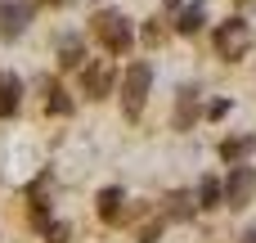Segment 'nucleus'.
Segmentation results:
<instances>
[{
  "mask_svg": "<svg viewBox=\"0 0 256 243\" xmlns=\"http://www.w3.org/2000/svg\"><path fill=\"white\" fill-rule=\"evenodd\" d=\"M162 212H166L171 221H189V216L198 212V198H194V194H184V189H171V194L162 198Z\"/></svg>",
  "mask_w": 256,
  "mask_h": 243,
  "instance_id": "6",
  "label": "nucleus"
},
{
  "mask_svg": "<svg viewBox=\"0 0 256 243\" xmlns=\"http://www.w3.org/2000/svg\"><path fill=\"white\" fill-rule=\"evenodd\" d=\"M162 23H166V18H153V23L144 27V41H148V45H162Z\"/></svg>",
  "mask_w": 256,
  "mask_h": 243,
  "instance_id": "16",
  "label": "nucleus"
},
{
  "mask_svg": "<svg viewBox=\"0 0 256 243\" xmlns=\"http://www.w3.org/2000/svg\"><path fill=\"white\" fill-rule=\"evenodd\" d=\"M148 86H153V68H148L144 59L130 63V68H126V81H122V108H126V117H140V113H144Z\"/></svg>",
  "mask_w": 256,
  "mask_h": 243,
  "instance_id": "2",
  "label": "nucleus"
},
{
  "mask_svg": "<svg viewBox=\"0 0 256 243\" xmlns=\"http://www.w3.org/2000/svg\"><path fill=\"white\" fill-rule=\"evenodd\" d=\"M45 243H68V225H50L45 230Z\"/></svg>",
  "mask_w": 256,
  "mask_h": 243,
  "instance_id": "17",
  "label": "nucleus"
},
{
  "mask_svg": "<svg viewBox=\"0 0 256 243\" xmlns=\"http://www.w3.org/2000/svg\"><path fill=\"white\" fill-rule=\"evenodd\" d=\"M252 149H256L252 135H243V140H225V144H220V158H225V162H238V158H248Z\"/></svg>",
  "mask_w": 256,
  "mask_h": 243,
  "instance_id": "12",
  "label": "nucleus"
},
{
  "mask_svg": "<svg viewBox=\"0 0 256 243\" xmlns=\"http://www.w3.org/2000/svg\"><path fill=\"white\" fill-rule=\"evenodd\" d=\"M94 36H99L112 54H126L130 41H135V27H130V18L117 14V9H94Z\"/></svg>",
  "mask_w": 256,
  "mask_h": 243,
  "instance_id": "1",
  "label": "nucleus"
},
{
  "mask_svg": "<svg viewBox=\"0 0 256 243\" xmlns=\"http://www.w3.org/2000/svg\"><path fill=\"white\" fill-rule=\"evenodd\" d=\"M27 23H32V5H27V0H0V36H4V41L22 36Z\"/></svg>",
  "mask_w": 256,
  "mask_h": 243,
  "instance_id": "4",
  "label": "nucleus"
},
{
  "mask_svg": "<svg viewBox=\"0 0 256 243\" xmlns=\"http://www.w3.org/2000/svg\"><path fill=\"white\" fill-rule=\"evenodd\" d=\"M50 113H58V117H68V113H72V99H68L58 86H50Z\"/></svg>",
  "mask_w": 256,
  "mask_h": 243,
  "instance_id": "15",
  "label": "nucleus"
},
{
  "mask_svg": "<svg viewBox=\"0 0 256 243\" xmlns=\"http://www.w3.org/2000/svg\"><path fill=\"white\" fill-rule=\"evenodd\" d=\"M18 99H22V81L14 72H0V117H14Z\"/></svg>",
  "mask_w": 256,
  "mask_h": 243,
  "instance_id": "7",
  "label": "nucleus"
},
{
  "mask_svg": "<svg viewBox=\"0 0 256 243\" xmlns=\"http://www.w3.org/2000/svg\"><path fill=\"white\" fill-rule=\"evenodd\" d=\"M252 50V27L234 14V18H225L220 27H216V54L220 59H243Z\"/></svg>",
  "mask_w": 256,
  "mask_h": 243,
  "instance_id": "3",
  "label": "nucleus"
},
{
  "mask_svg": "<svg viewBox=\"0 0 256 243\" xmlns=\"http://www.w3.org/2000/svg\"><path fill=\"white\" fill-rule=\"evenodd\" d=\"M122 203H126L122 189H104V194H99V216H104V221H117V216H122Z\"/></svg>",
  "mask_w": 256,
  "mask_h": 243,
  "instance_id": "11",
  "label": "nucleus"
},
{
  "mask_svg": "<svg viewBox=\"0 0 256 243\" xmlns=\"http://www.w3.org/2000/svg\"><path fill=\"white\" fill-rule=\"evenodd\" d=\"M256 194V171L252 167H234V176H230V185H225V198H230V207H248Z\"/></svg>",
  "mask_w": 256,
  "mask_h": 243,
  "instance_id": "5",
  "label": "nucleus"
},
{
  "mask_svg": "<svg viewBox=\"0 0 256 243\" xmlns=\"http://www.w3.org/2000/svg\"><path fill=\"white\" fill-rule=\"evenodd\" d=\"M81 54H86L81 50V36H63L58 41V63L63 68H81Z\"/></svg>",
  "mask_w": 256,
  "mask_h": 243,
  "instance_id": "9",
  "label": "nucleus"
},
{
  "mask_svg": "<svg viewBox=\"0 0 256 243\" xmlns=\"http://www.w3.org/2000/svg\"><path fill=\"white\" fill-rule=\"evenodd\" d=\"M108 86H112V68H108V63L86 68V90H90L94 99H104V95H108Z\"/></svg>",
  "mask_w": 256,
  "mask_h": 243,
  "instance_id": "8",
  "label": "nucleus"
},
{
  "mask_svg": "<svg viewBox=\"0 0 256 243\" xmlns=\"http://www.w3.org/2000/svg\"><path fill=\"white\" fill-rule=\"evenodd\" d=\"M194 99H198V90H194V86H184V90H180V113H176V126H194Z\"/></svg>",
  "mask_w": 256,
  "mask_h": 243,
  "instance_id": "14",
  "label": "nucleus"
},
{
  "mask_svg": "<svg viewBox=\"0 0 256 243\" xmlns=\"http://www.w3.org/2000/svg\"><path fill=\"white\" fill-rule=\"evenodd\" d=\"M194 198H198V207H202V212H207V207H216V203H220V180L202 176V185L194 189Z\"/></svg>",
  "mask_w": 256,
  "mask_h": 243,
  "instance_id": "10",
  "label": "nucleus"
},
{
  "mask_svg": "<svg viewBox=\"0 0 256 243\" xmlns=\"http://www.w3.org/2000/svg\"><path fill=\"white\" fill-rule=\"evenodd\" d=\"M50 5H63V0H50Z\"/></svg>",
  "mask_w": 256,
  "mask_h": 243,
  "instance_id": "19",
  "label": "nucleus"
},
{
  "mask_svg": "<svg viewBox=\"0 0 256 243\" xmlns=\"http://www.w3.org/2000/svg\"><path fill=\"white\" fill-rule=\"evenodd\" d=\"M202 23H207V9H202V5H189V9L180 14V23H176V27H180L184 36H194V32H198Z\"/></svg>",
  "mask_w": 256,
  "mask_h": 243,
  "instance_id": "13",
  "label": "nucleus"
},
{
  "mask_svg": "<svg viewBox=\"0 0 256 243\" xmlns=\"http://www.w3.org/2000/svg\"><path fill=\"white\" fill-rule=\"evenodd\" d=\"M243 243H256V230H248V234H243Z\"/></svg>",
  "mask_w": 256,
  "mask_h": 243,
  "instance_id": "18",
  "label": "nucleus"
}]
</instances>
